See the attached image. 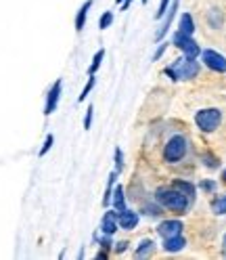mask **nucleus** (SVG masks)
<instances>
[{"label": "nucleus", "mask_w": 226, "mask_h": 260, "mask_svg": "<svg viewBox=\"0 0 226 260\" xmlns=\"http://www.w3.org/2000/svg\"><path fill=\"white\" fill-rule=\"evenodd\" d=\"M155 202L161 208H168L172 210L174 214H186V210L191 208V198L184 195L182 191H178L176 187H161L155 193Z\"/></svg>", "instance_id": "obj_1"}, {"label": "nucleus", "mask_w": 226, "mask_h": 260, "mask_svg": "<svg viewBox=\"0 0 226 260\" xmlns=\"http://www.w3.org/2000/svg\"><path fill=\"white\" fill-rule=\"evenodd\" d=\"M166 76H170L174 82L176 80H191V78H195L199 74V63L195 57H180V59H176L170 68L164 70Z\"/></svg>", "instance_id": "obj_2"}, {"label": "nucleus", "mask_w": 226, "mask_h": 260, "mask_svg": "<svg viewBox=\"0 0 226 260\" xmlns=\"http://www.w3.org/2000/svg\"><path fill=\"white\" fill-rule=\"evenodd\" d=\"M189 151V139L182 135H174L164 147V159L168 164H178Z\"/></svg>", "instance_id": "obj_3"}, {"label": "nucleus", "mask_w": 226, "mask_h": 260, "mask_svg": "<svg viewBox=\"0 0 226 260\" xmlns=\"http://www.w3.org/2000/svg\"><path fill=\"white\" fill-rule=\"evenodd\" d=\"M195 124L199 126V130H203V133H214V130H218V126L222 124V111L218 107L199 109L195 113Z\"/></svg>", "instance_id": "obj_4"}, {"label": "nucleus", "mask_w": 226, "mask_h": 260, "mask_svg": "<svg viewBox=\"0 0 226 260\" xmlns=\"http://www.w3.org/2000/svg\"><path fill=\"white\" fill-rule=\"evenodd\" d=\"M172 44L176 46V48H180V51L186 55V57H199L201 55V48H199V44L193 40L191 36H186V34H182V31H176V34L172 36Z\"/></svg>", "instance_id": "obj_5"}, {"label": "nucleus", "mask_w": 226, "mask_h": 260, "mask_svg": "<svg viewBox=\"0 0 226 260\" xmlns=\"http://www.w3.org/2000/svg\"><path fill=\"white\" fill-rule=\"evenodd\" d=\"M201 59H203V63H205L212 72L226 74V57H222L220 53L212 51V48H207V51H201Z\"/></svg>", "instance_id": "obj_6"}, {"label": "nucleus", "mask_w": 226, "mask_h": 260, "mask_svg": "<svg viewBox=\"0 0 226 260\" xmlns=\"http://www.w3.org/2000/svg\"><path fill=\"white\" fill-rule=\"evenodd\" d=\"M61 90H63V82L61 80H55V84L48 88L46 92V103H44V116H51V113L57 109L59 99H61Z\"/></svg>", "instance_id": "obj_7"}, {"label": "nucleus", "mask_w": 226, "mask_h": 260, "mask_svg": "<svg viewBox=\"0 0 226 260\" xmlns=\"http://www.w3.org/2000/svg\"><path fill=\"white\" fill-rule=\"evenodd\" d=\"M178 5H180V0H172V3H170L168 11H166V21H164V25H161L157 29V34H155V42H161V38L168 34V29H170V25H172V21L176 17V13H178Z\"/></svg>", "instance_id": "obj_8"}, {"label": "nucleus", "mask_w": 226, "mask_h": 260, "mask_svg": "<svg viewBox=\"0 0 226 260\" xmlns=\"http://www.w3.org/2000/svg\"><path fill=\"white\" fill-rule=\"evenodd\" d=\"M157 233L161 237H174L182 233V222L180 220H161V224L157 226Z\"/></svg>", "instance_id": "obj_9"}, {"label": "nucleus", "mask_w": 226, "mask_h": 260, "mask_svg": "<svg viewBox=\"0 0 226 260\" xmlns=\"http://www.w3.org/2000/svg\"><path fill=\"white\" fill-rule=\"evenodd\" d=\"M136 224H138V214L136 212H132V210H124V212H120L118 214V226L120 229H124V231H132V229H136Z\"/></svg>", "instance_id": "obj_10"}, {"label": "nucleus", "mask_w": 226, "mask_h": 260, "mask_svg": "<svg viewBox=\"0 0 226 260\" xmlns=\"http://www.w3.org/2000/svg\"><path fill=\"white\" fill-rule=\"evenodd\" d=\"M118 210H109V212H105L103 220H101V233L103 235H113L118 231Z\"/></svg>", "instance_id": "obj_11"}, {"label": "nucleus", "mask_w": 226, "mask_h": 260, "mask_svg": "<svg viewBox=\"0 0 226 260\" xmlns=\"http://www.w3.org/2000/svg\"><path fill=\"white\" fill-rule=\"evenodd\" d=\"M184 246H186V241H184V237H182V235L166 237V241H164V250H166V252H170V254H174V252H180Z\"/></svg>", "instance_id": "obj_12"}, {"label": "nucleus", "mask_w": 226, "mask_h": 260, "mask_svg": "<svg viewBox=\"0 0 226 260\" xmlns=\"http://www.w3.org/2000/svg\"><path fill=\"white\" fill-rule=\"evenodd\" d=\"M90 7H92V0H86V3L78 9V15H76V31H82V29H84Z\"/></svg>", "instance_id": "obj_13"}, {"label": "nucleus", "mask_w": 226, "mask_h": 260, "mask_svg": "<svg viewBox=\"0 0 226 260\" xmlns=\"http://www.w3.org/2000/svg\"><path fill=\"white\" fill-rule=\"evenodd\" d=\"M178 31H182V34H186V36L195 34V21H193L191 13H182L180 23H178Z\"/></svg>", "instance_id": "obj_14"}, {"label": "nucleus", "mask_w": 226, "mask_h": 260, "mask_svg": "<svg viewBox=\"0 0 226 260\" xmlns=\"http://www.w3.org/2000/svg\"><path fill=\"white\" fill-rule=\"evenodd\" d=\"M172 187H176L178 191H182L184 195H189L191 200H195V193H197V189H195V185H193V183L182 181V178H176V181L172 183Z\"/></svg>", "instance_id": "obj_15"}, {"label": "nucleus", "mask_w": 226, "mask_h": 260, "mask_svg": "<svg viewBox=\"0 0 226 260\" xmlns=\"http://www.w3.org/2000/svg\"><path fill=\"white\" fill-rule=\"evenodd\" d=\"M207 23L212 25V27H222V23H224V13L220 11V9H209L207 11Z\"/></svg>", "instance_id": "obj_16"}, {"label": "nucleus", "mask_w": 226, "mask_h": 260, "mask_svg": "<svg viewBox=\"0 0 226 260\" xmlns=\"http://www.w3.org/2000/svg\"><path fill=\"white\" fill-rule=\"evenodd\" d=\"M153 250H155V243H153L151 239H142L140 246H138L136 252H134V256H136V258H147V256L153 254Z\"/></svg>", "instance_id": "obj_17"}, {"label": "nucleus", "mask_w": 226, "mask_h": 260, "mask_svg": "<svg viewBox=\"0 0 226 260\" xmlns=\"http://www.w3.org/2000/svg\"><path fill=\"white\" fill-rule=\"evenodd\" d=\"M113 208L118 210V212H124L126 210V198H124V187H116L113 189Z\"/></svg>", "instance_id": "obj_18"}, {"label": "nucleus", "mask_w": 226, "mask_h": 260, "mask_svg": "<svg viewBox=\"0 0 226 260\" xmlns=\"http://www.w3.org/2000/svg\"><path fill=\"white\" fill-rule=\"evenodd\" d=\"M103 59H105V48H99V51H96V55L92 57V63H90V68H88V76H94L96 72H99Z\"/></svg>", "instance_id": "obj_19"}, {"label": "nucleus", "mask_w": 226, "mask_h": 260, "mask_svg": "<svg viewBox=\"0 0 226 260\" xmlns=\"http://www.w3.org/2000/svg\"><path fill=\"white\" fill-rule=\"evenodd\" d=\"M212 210L216 214H226V195H222V198H216L212 202Z\"/></svg>", "instance_id": "obj_20"}, {"label": "nucleus", "mask_w": 226, "mask_h": 260, "mask_svg": "<svg viewBox=\"0 0 226 260\" xmlns=\"http://www.w3.org/2000/svg\"><path fill=\"white\" fill-rule=\"evenodd\" d=\"M142 214H147V216H159L161 214V206L155 202V204H144L142 206Z\"/></svg>", "instance_id": "obj_21"}, {"label": "nucleus", "mask_w": 226, "mask_h": 260, "mask_svg": "<svg viewBox=\"0 0 226 260\" xmlns=\"http://www.w3.org/2000/svg\"><path fill=\"white\" fill-rule=\"evenodd\" d=\"M94 82H96V78H94V76H90V78H88V82H86V86L82 88V94H80V96H78V101H86V99H88V94H90V90L94 88Z\"/></svg>", "instance_id": "obj_22"}, {"label": "nucleus", "mask_w": 226, "mask_h": 260, "mask_svg": "<svg viewBox=\"0 0 226 260\" xmlns=\"http://www.w3.org/2000/svg\"><path fill=\"white\" fill-rule=\"evenodd\" d=\"M111 23H113V13L105 11L101 15V19H99V29H107V27H111Z\"/></svg>", "instance_id": "obj_23"}, {"label": "nucleus", "mask_w": 226, "mask_h": 260, "mask_svg": "<svg viewBox=\"0 0 226 260\" xmlns=\"http://www.w3.org/2000/svg\"><path fill=\"white\" fill-rule=\"evenodd\" d=\"M53 143H55V137H53V135H46V139H44V143H42V147H40L38 155H40V157H44V155H46L48 151H51Z\"/></svg>", "instance_id": "obj_24"}, {"label": "nucleus", "mask_w": 226, "mask_h": 260, "mask_svg": "<svg viewBox=\"0 0 226 260\" xmlns=\"http://www.w3.org/2000/svg\"><path fill=\"white\" fill-rule=\"evenodd\" d=\"M92 116H94V105H88L86 116H84V130H90V126H92Z\"/></svg>", "instance_id": "obj_25"}, {"label": "nucleus", "mask_w": 226, "mask_h": 260, "mask_svg": "<svg viewBox=\"0 0 226 260\" xmlns=\"http://www.w3.org/2000/svg\"><path fill=\"white\" fill-rule=\"evenodd\" d=\"M170 3H172V0H161V3H159V11L155 13V19H161V17H164L166 11H168V7H170Z\"/></svg>", "instance_id": "obj_26"}, {"label": "nucleus", "mask_w": 226, "mask_h": 260, "mask_svg": "<svg viewBox=\"0 0 226 260\" xmlns=\"http://www.w3.org/2000/svg\"><path fill=\"white\" fill-rule=\"evenodd\" d=\"M122 168H124V151L118 147L116 149V172H122Z\"/></svg>", "instance_id": "obj_27"}, {"label": "nucleus", "mask_w": 226, "mask_h": 260, "mask_svg": "<svg viewBox=\"0 0 226 260\" xmlns=\"http://www.w3.org/2000/svg\"><path fill=\"white\" fill-rule=\"evenodd\" d=\"M96 241L101 243V248H103V250H111V246H113V239H111V235H103V237H99Z\"/></svg>", "instance_id": "obj_28"}, {"label": "nucleus", "mask_w": 226, "mask_h": 260, "mask_svg": "<svg viewBox=\"0 0 226 260\" xmlns=\"http://www.w3.org/2000/svg\"><path fill=\"white\" fill-rule=\"evenodd\" d=\"M203 159H205V166H207V168H218V166H220L218 157H214V155H203Z\"/></svg>", "instance_id": "obj_29"}, {"label": "nucleus", "mask_w": 226, "mask_h": 260, "mask_svg": "<svg viewBox=\"0 0 226 260\" xmlns=\"http://www.w3.org/2000/svg\"><path fill=\"white\" fill-rule=\"evenodd\" d=\"M166 48H168V42H161V44L157 46V51H155V55H153V61H159L161 57H164V53H166Z\"/></svg>", "instance_id": "obj_30"}, {"label": "nucleus", "mask_w": 226, "mask_h": 260, "mask_svg": "<svg viewBox=\"0 0 226 260\" xmlns=\"http://www.w3.org/2000/svg\"><path fill=\"white\" fill-rule=\"evenodd\" d=\"M199 187L205 189V191H214V189H216V183H214V181H201Z\"/></svg>", "instance_id": "obj_31"}, {"label": "nucleus", "mask_w": 226, "mask_h": 260, "mask_svg": "<svg viewBox=\"0 0 226 260\" xmlns=\"http://www.w3.org/2000/svg\"><path fill=\"white\" fill-rule=\"evenodd\" d=\"M126 248H128V241H118V243H116V252H118V254L126 252Z\"/></svg>", "instance_id": "obj_32"}, {"label": "nucleus", "mask_w": 226, "mask_h": 260, "mask_svg": "<svg viewBox=\"0 0 226 260\" xmlns=\"http://www.w3.org/2000/svg\"><path fill=\"white\" fill-rule=\"evenodd\" d=\"M132 3H134V0H122V11H128Z\"/></svg>", "instance_id": "obj_33"}, {"label": "nucleus", "mask_w": 226, "mask_h": 260, "mask_svg": "<svg viewBox=\"0 0 226 260\" xmlns=\"http://www.w3.org/2000/svg\"><path fill=\"white\" fill-rule=\"evenodd\" d=\"M222 246H224L222 250H224V256H226V235H224V239H222Z\"/></svg>", "instance_id": "obj_34"}, {"label": "nucleus", "mask_w": 226, "mask_h": 260, "mask_svg": "<svg viewBox=\"0 0 226 260\" xmlns=\"http://www.w3.org/2000/svg\"><path fill=\"white\" fill-rule=\"evenodd\" d=\"M222 181H224V183H226V170H224V172H222Z\"/></svg>", "instance_id": "obj_35"}, {"label": "nucleus", "mask_w": 226, "mask_h": 260, "mask_svg": "<svg viewBox=\"0 0 226 260\" xmlns=\"http://www.w3.org/2000/svg\"><path fill=\"white\" fill-rule=\"evenodd\" d=\"M142 3H144V5H147V3H149V0H142Z\"/></svg>", "instance_id": "obj_36"}, {"label": "nucleus", "mask_w": 226, "mask_h": 260, "mask_svg": "<svg viewBox=\"0 0 226 260\" xmlns=\"http://www.w3.org/2000/svg\"><path fill=\"white\" fill-rule=\"evenodd\" d=\"M118 3H120V5H122V0H118Z\"/></svg>", "instance_id": "obj_37"}]
</instances>
